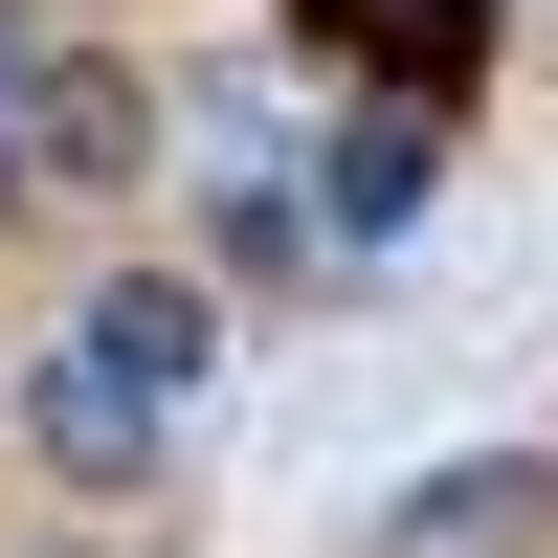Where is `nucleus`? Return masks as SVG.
Returning <instances> with one entry per match:
<instances>
[{
    "instance_id": "2",
    "label": "nucleus",
    "mask_w": 558,
    "mask_h": 558,
    "mask_svg": "<svg viewBox=\"0 0 558 558\" xmlns=\"http://www.w3.org/2000/svg\"><path fill=\"white\" fill-rule=\"evenodd\" d=\"M425 202H447V89H357V112L313 134V223H336V246H402Z\"/></svg>"
},
{
    "instance_id": "4",
    "label": "nucleus",
    "mask_w": 558,
    "mask_h": 558,
    "mask_svg": "<svg viewBox=\"0 0 558 558\" xmlns=\"http://www.w3.org/2000/svg\"><path fill=\"white\" fill-rule=\"evenodd\" d=\"M68 336L112 357L134 402H202V380H223V291H202V268H112V291H89Z\"/></svg>"
},
{
    "instance_id": "6",
    "label": "nucleus",
    "mask_w": 558,
    "mask_h": 558,
    "mask_svg": "<svg viewBox=\"0 0 558 558\" xmlns=\"http://www.w3.org/2000/svg\"><path fill=\"white\" fill-rule=\"evenodd\" d=\"M558 514V470H536V447H492V470H425V514H402V558H514Z\"/></svg>"
},
{
    "instance_id": "5",
    "label": "nucleus",
    "mask_w": 558,
    "mask_h": 558,
    "mask_svg": "<svg viewBox=\"0 0 558 558\" xmlns=\"http://www.w3.org/2000/svg\"><path fill=\"white\" fill-rule=\"evenodd\" d=\"M291 268H336V223H313L291 157H246V179H223V223H202V291L246 313V291H291Z\"/></svg>"
},
{
    "instance_id": "7",
    "label": "nucleus",
    "mask_w": 558,
    "mask_h": 558,
    "mask_svg": "<svg viewBox=\"0 0 558 558\" xmlns=\"http://www.w3.org/2000/svg\"><path fill=\"white\" fill-rule=\"evenodd\" d=\"M45 558H112V536H45Z\"/></svg>"
},
{
    "instance_id": "1",
    "label": "nucleus",
    "mask_w": 558,
    "mask_h": 558,
    "mask_svg": "<svg viewBox=\"0 0 558 558\" xmlns=\"http://www.w3.org/2000/svg\"><path fill=\"white\" fill-rule=\"evenodd\" d=\"M179 134H157V68L134 45H45L23 68V202H134Z\"/></svg>"
},
{
    "instance_id": "3",
    "label": "nucleus",
    "mask_w": 558,
    "mask_h": 558,
    "mask_svg": "<svg viewBox=\"0 0 558 558\" xmlns=\"http://www.w3.org/2000/svg\"><path fill=\"white\" fill-rule=\"evenodd\" d=\"M23 447H45V492H89V514H112V492H157V447H179V402H134L112 380V357H45V380H23Z\"/></svg>"
}]
</instances>
